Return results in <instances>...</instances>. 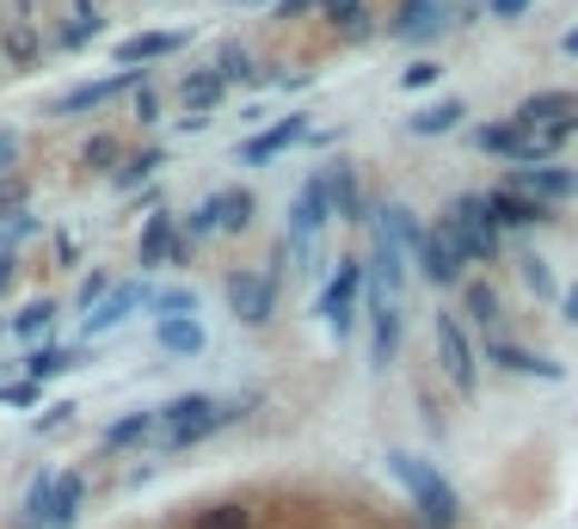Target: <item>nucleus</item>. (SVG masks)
Returning <instances> with one entry per match:
<instances>
[{
	"instance_id": "obj_1",
	"label": "nucleus",
	"mask_w": 578,
	"mask_h": 529,
	"mask_svg": "<svg viewBox=\"0 0 578 529\" xmlns=\"http://www.w3.org/2000/svg\"><path fill=\"white\" fill-rule=\"evenodd\" d=\"M388 475H395L400 487L412 492V505H419L425 529H456V523H461V499H456V487H449V480L437 475L431 462H419V456L395 450V456H388Z\"/></svg>"
},
{
	"instance_id": "obj_2",
	"label": "nucleus",
	"mask_w": 578,
	"mask_h": 529,
	"mask_svg": "<svg viewBox=\"0 0 578 529\" xmlns=\"http://www.w3.org/2000/svg\"><path fill=\"white\" fill-rule=\"evenodd\" d=\"M155 419H160V443H167V450H191V443H203L210 431H222L228 419H240V407L235 400H210V395H179V400H167Z\"/></svg>"
},
{
	"instance_id": "obj_3",
	"label": "nucleus",
	"mask_w": 578,
	"mask_h": 529,
	"mask_svg": "<svg viewBox=\"0 0 578 529\" xmlns=\"http://www.w3.org/2000/svg\"><path fill=\"white\" fill-rule=\"evenodd\" d=\"M437 228L456 240V252L468 264H492V259H499V222H492V210H487V191H461V198L444 210V222H437Z\"/></svg>"
},
{
	"instance_id": "obj_4",
	"label": "nucleus",
	"mask_w": 578,
	"mask_h": 529,
	"mask_svg": "<svg viewBox=\"0 0 578 529\" xmlns=\"http://www.w3.org/2000/svg\"><path fill=\"white\" fill-rule=\"evenodd\" d=\"M332 222V198H327V172H315L302 191H296V203H289V228H283V252H308L320 234H327Z\"/></svg>"
},
{
	"instance_id": "obj_5",
	"label": "nucleus",
	"mask_w": 578,
	"mask_h": 529,
	"mask_svg": "<svg viewBox=\"0 0 578 529\" xmlns=\"http://www.w3.org/2000/svg\"><path fill=\"white\" fill-rule=\"evenodd\" d=\"M363 283H369V264H363V259H339L332 283L320 290V320H327L339 339L357 327V302H363Z\"/></svg>"
},
{
	"instance_id": "obj_6",
	"label": "nucleus",
	"mask_w": 578,
	"mask_h": 529,
	"mask_svg": "<svg viewBox=\"0 0 578 529\" xmlns=\"http://www.w3.org/2000/svg\"><path fill=\"white\" fill-rule=\"evenodd\" d=\"M228 308L247 327H265L277 315V278L271 271H228Z\"/></svg>"
},
{
	"instance_id": "obj_7",
	"label": "nucleus",
	"mask_w": 578,
	"mask_h": 529,
	"mask_svg": "<svg viewBox=\"0 0 578 529\" xmlns=\"http://www.w3.org/2000/svg\"><path fill=\"white\" fill-rule=\"evenodd\" d=\"M437 351H444V376H449V388L456 395H474V345H468V332H461V320L456 315H437Z\"/></svg>"
},
{
	"instance_id": "obj_8",
	"label": "nucleus",
	"mask_w": 578,
	"mask_h": 529,
	"mask_svg": "<svg viewBox=\"0 0 578 529\" xmlns=\"http://www.w3.org/2000/svg\"><path fill=\"white\" fill-rule=\"evenodd\" d=\"M505 186H517V191H529L536 203H578V172L572 167H511V179Z\"/></svg>"
},
{
	"instance_id": "obj_9",
	"label": "nucleus",
	"mask_w": 578,
	"mask_h": 529,
	"mask_svg": "<svg viewBox=\"0 0 578 529\" xmlns=\"http://www.w3.org/2000/svg\"><path fill=\"white\" fill-rule=\"evenodd\" d=\"M130 87H148L142 80V68H118V74H106V80H87V87H68L62 99H56V118H74V111H92V106H106V99H118V93H130Z\"/></svg>"
},
{
	"instance_id": "obj_10",
	"label": "nucleus",
	"mask_w": 578,
	"mask_h": 529,
	"mask_svg": "<svg viewBox=\"0 0 578 529\" xmlns=\"http://www.w3.org/2000/svg\"><path fill=\"white\" fill-rule=\"evenodd\" d=\"M511 123L524 136L536 130H566V123H578V93H529L524 106L511 111Z\"/></svg>"
},
{
	"instance_id": "obj_11",
	"label": "nucleus",
	"mask_w": 578,
	"mask_h": 529,
	"mask_svg": "<svg viewBox=\"0 0 578 529\" xmlns=\"http://www.w3.org/2000/svg\"><path fill=\"white\" fill-rule=\"evenodd\" d=\"M487 210H492V222H499V228H548L554 222L548 203H536L529 191H517V186H492Z\"/></svg>"
},
{
	"instance_id": "obj_12",
	"label": "nucleus",
	"mask_w": 578,
	"mask_h": 529,
	"mask_svg": "<svg viewBox=\"0 0 578 529\" xmlns=\"http://www.w3.org/2000/svg\"><path fill=\"white\" fill-rule=\"evenodd\" d=\"M142 271H155V264H185L191 259V240L179 234V222L172 216H148V228H142Z\"/></svg>"
},
{
	"instance_id": "obj_13",
	"label": "nucleus",
	"mask_w": 578,
	"mask_h": 529,
	"mask_svg": "<svg viewBox=\"0 0 578 529\" xmlns=\"http://www.w3.org/2000/svg\"><path fill=\"white\" fill-rule=\"evenodd\" d=\"M449 26V0H407L395 19H388V38L395 43H419V38H437Z\"/></svg>"
},
{
	"instance_id": "obj_14",
	"label": "nucleus",
	"mask_w": 578,
	"mask_h": 529,
	"mask_svg": "<svg viewBox=\"0 0 578 529\" xmlns=\"http://www.w3.org/2000/svg\"><path fill=\"white\" fill-rule=\"evenodd\" d=\"M412 259H419V271L431 283H444V290H449V283H461V264H468L444 228H425V240H419V252H412Z\"/></svg>"
},
{
	"instance_id": "obj_15",
	"label": "nucleus",
	"mask_w": 578,
	"mask_h": 529,
	"mask_svg": "<svg viewBox=\"0 0 578 529\" xmlns=\"http://www.w3.org/2000/svg\"><path fill=\"white\" fill-rule=\"evenodd\" d=\"M302 136H308V118H283V123H271V130L247 136V142H240V160H247V167H265V160L289 154Z\"/></svg>"
},
{
	"instance_id": "obj_16",
	"label": "nucleus",
	"mask_w": 578,
	"mask_h": 529,
	"mask_svg": "<svg viewBox=\"0 0 578 529\" xmlns=\"http://www.w3.org/2000/svg\"><path fill=\"white\" fill-rule=\"evenodd\" d=\"M142 302H148V283H118V290H111L106 302H99V308L87 315V339H99V332L123 327V320H130Z\"/></svg>"
},
{
	"instance_id": "obj_17",
	"label": "nucleus",
	"mask_w": 578,
	"mask_h": 529,
	"mask_svg": "<svg viewBox=\"0 0 578 529\" xmlns=\"http://www.w3.org/2000/svg\"><path fill=\"white\" fill-rule=\"evenodd\" d=\"M191 43V31H136V38L118 43V68H136V62H160V56H179Z\"/></svg>"
},
{
	"instance_id": "obj_18",
	"label": "nucleus",
	"mask_w": 578,
	"mask_h": 529,
	"mask_svg": "<svg viewBox=\"0 0 578 529\" xmlns=\"http://www.w3.org/2000/svg\"><path fill=\"white\" fill-rule=\"evenodd\" d=\"M487 363H505L511 376H541V382H560V363L554 358H536V351H524V345H511V339H487Z\"/></svg>"
},
{
	"instance_id": "obj_19",
	"label": "nucleus",
	"mask_w": 578,
	"mask_h": 529,
	"mask_svg": "<svg viewBox=\"0 0 578 529\" xmlns=\"http://www.w3.org/2000/svg\"><path fill=\"white\" fill-rule=\"evenodd\" d=\"M80 499H87V480H80V475H56V492H50V505H43V517L31 529H74Z\"/></svg>"
},
{
	"instance_id": "obj_20",
	"label": "nucleus",
	"mask_w": 578,
	"mask_h": 529,
	"mask_svg": "<svg viewBox=\"0 0 578 529\" xmlns=\"http://www.w3.org/2000/svg\"><path fill=\"white\" fill-rule=\"evenodd\" d=\"M327 172V198H332V216H339V222H363V191H357V172L345 167H320Z\"/></svg>"
},
{
	"instance_id": "obj_21",
	"label": "nucleus",
	"mask_w": 578,
	"mask_h": 529,
	"mask_svg": "<svg viewBox=\"0 0 578 529\" xmlns=\"http://www.w3.org/2000/svg\"><path fill=\"white\" fill-rule=\"evenodd\" d=\"M155 339H160V351H172V358H198V351H203V327H198V315L155 320Z\"/></svg>"
},
{
	"instance_id": "obj_22",
	"label": "nucleus",
	"mask_w": 578,
	"mask_h": 529,
	"mask_svg": "<svg viewBox=\"0 0 578 529\" xmlns=\"http://www.w3.org/2000/svg\"><path fill=\"white\" fill-rule=\"evenodd\" d=\"M369 315H376V363H395L400 351V302L369 290Z\"/></svg>"
},
{
	"instance_id": "obj_23",
	"label": "nucleus",
	"mask_w": 578,
	"mask_h": 529,
	"mask_svg": "<svg viewBox=\"0 0 578 529\" xmlns=\"http://www.w3.org/2000/svg\"><path fill=\"white\" fill-rule=\"evenodd\" d=\"M461 118H468V106H461V99H437V106L412 111V118H407V130H412V136H449Z\"/></svg>"
},
{
	"instance_id": "obj_24",
	"label": "nucleus",
	"mask_w": 578,
	"mask_h": 529,
	"mask_svg": "<svg viewBox=\"0 0 578 529\" xmlns=\"http://www.w3.org/2000/svg\"><path fill=\"white\" fill-rule=\"evenodd\" d=\"M210 210H216V228H228V234H235V228L252 222V210H259V203H252V191L228 186V191H216V198H210Z\"/></svg>"
},
{
	"instance_id": "obj_25",
	"label": "nucleus",
	"mask_w": 578,
	"mask_h": 529,
	"mask_svg": "<svg viewBox=\"0 0 578 529\" xmlns=\"http://www.w3.org/2000/svg\"><path fill=\"white\" fill-rule=\"evenodd\" d=\"M74 363H80V351H68V345H38L26 358V376L31 382H50V376H68Z\"/></svg>"
},
{
	"instance_id": "obj_26",
	"label": "nucleus",
	"mask_w": 578,
	"mask_h": 529,
	"mask_svg": "<svg viewBox=\"0 0 578 529\" xmlns=\"http://www.w3.org/2000/svg\"><path fill=\"white\" fill-rule=\"evenodd\" d=\"M474 148H480V154L517 160V148H524V130H517L511 118H505V123H480V130H474Z\"/></svg>"
},
{
	"instance_id": "obj_27",
	"label": "nucleus",
	"mask_w": 578,
	"mask_h": 529,
	"mask_svg": "<svg viewBox=\"0 0 578 529\" xmlns=\"http://www.w3.org/2000/svg\"><path fill=\"white\" fill-rule=\"evenodd\" d=\"M179 93H185V111H191V118H210V106L222 99V74H216V68L210 74H185Z\"/></svg>"
},
{
	"instance_id": "obj_28",
	"label": "nucleus",
	"mask_w": 578,
	"mask_h": 529,
	"mask_svg": "<svg viewBox=\"0 0 578 529\" xmlns=\"http://www.w3.org/2000/svg\"><path fill=\"white\" fill-rule=\"evenodd\" d=\"M332 19V31L339 38H369V13H363V0H320Z\"/></svg>"
},
{
	"instance_id": "obj_29",
	"label": "nucleus",
	"mask_w": 578,
	"mask_h": 529,
	"mask_svg": "<svg viewBox=\"0 0 578 529\" xmlns=\"http://www.w3.org/2000/svg\"><path fill=\"white\" fill-rule=\"evenodd\" d=\"M468 320H474V327H499V320H505L499 290H492V283H468Z\"/></svg>"
},
{
	"instance_id": "obj_30",
	"label": "nucleus",
	"mask_w": 578,
	"mask_h": 529,
	"mask_svg": "<svg viewBox=\"0 0 578 529\" xmlns=\"http://www.w3.org/2000/svg\"><path fill=\"white\" fill-rule=\"evenodd\" d=\"M155 431H160L155 412H130V419H118L106 431V443H111V450H123V443H142V437H155Z\"/></svg>"
},
{
	"instance_id": "obj_31",
	"label": "nucleus",
	"mask_w": 578,
	"mask_h": 529,
	"mask_svg": "<svg viewBox=\"0 0 578 529\" xmlns=\"http://www.w3.org/2000/svg\"><path fill=\"white\" fill-rule=\"evenodd\" d=\"M148 315H155V320H172V315H198V296H191V290H148Z\"/></svg>"
},
{
	"instance_id": "obj_32",
	"label": "nucleus",
	"mask_w": 578,
	"mask_h": 529,
	"mask_svg": "<svg viewBox=\"0 0 578 529\" xmlns=\"http://www.w3.org/2000/svg\"><path fill=\"white\" fill-rule=\"evenodd\" d=\"M160 160H167L160 148H142V154H130L118 172H111V179H118V186L130 191V186H142V179H155V167H160Z\"/></svg>"
},
{
	"instance_id": "obj_33",
	"label": "nucleus",
	"mask_w": 578,
	"mask_h": 529,
	"mask_svg": "<svg viewBox=\"0 0 578 529\" xmlns=\"http://www.w3.org/2000/svg\"><path fill=\"white\" fill-rule=\"evenodd\" d=\"M50 327H56V308H50V302H31L26 315H13V332H19V339H50Z\"/></svg>"
},
{
	"instance_id": "obj_34",
	"label": "nucleus",
	"mask_w": 578,
	"mask_h": 529,
	"mask_svg": "<svg viewBox=\"0 0 578 529\" xmlns=\"http://www.w3.org/2000/svg\"><path fill=\"white\" fill-rule=\"evenodd\" d=\"M99 31H106V19H99V7H87V0H80V7H74V26H62V43H68V50H74V43L99 38Z\"/></svg>"
},
{
	"instance_id": "obj_35",
	"label": "nucleus",
	"mask_w": 578,
	"mask_h": 529,
	"mask_svg": "<svg viewBox=\"0 0 578 529\" xmlns=\"http://www.w3.org/2000/svg\"><path fill=\"white\" fill-rule=\"evenodd\" d=\"M247 505H210V511H198V523L191 529H247Z\"/></svg>"
},
{
	"instance_id": "obj_36",
	"label": "nucleus",
	"mask_w": 578,
	"mask_h": 529,
	"mask_svg": "<svg viewBox=\"0 0 578 529\" xmlns=\"http://www.w3.org/2000/svg\"><path fill=\"white\" fill-rule=\"evenodd\" d=\"M216 74H222V87H235V80H252V56L240 50V43H228V50L216 56Z\"/></svg>"
},
{
	"instance_id": "obj_37",
	"label": "nucleus",
	"mask_w": 578,
	"mask_h": 529,
	"mask_svg": "<svg viewBox=\"0 0 578 529\" xmlns=\"http://www.w3.org/2000/svg\"><path fill=\"white\" fill-rule=\"evenodd\" d=\"M19 210H26V179L7 172V179H0V216H19Z\"/></svg>"
},
{
	"instance_id": "obj_38",
	"label": "nucleus",
	"mask_w": 578,
	"mask_h": 529,
	"mask_svg": "<svg viewBox=\"0 0 578 529\" xmlns=\"http://www.w3.org/2000/svg\"><path fill=\"white\" fill-rule=\"evenodd\" d=\"M7 56H13V62H31V56H38V31L13 26V31H7Z\"/></svg>"
},
{
	"instance_id": "obj_39",
	"label": "nucleus",
	"mask_w": 578,
	"mask_h": 529,
	"mask_svg": "<svg viewBox=\"0 0 578 529\" xmlns=\"http://www.w3.org/2000/svg\"><path fill=\"white\" fill-rule=\"evenodd\" d=\"M31 228H38V216H26V210H19V216H0V252L13 247V240H26Z\"/></svg>"
},
{
	"instance_id": "obj_40",
	"label": "nucleus",
	"mask_w": 578,
	"mask_h": 529,
	"mask_svg": "<svg viewBox=\"0 0 578 529\" xmlns=\"http://www.w3.org/2000/svg\"><path fill=\"white\" fill-rule=\"evenodd\" d=\"M524 283H529L536 296H560V283H554V271H548L541 259H524Z\"/></svg>"
},
{
	"instance_id": "obj_41",
	"label": "nucleus",
	"mask_w": 578,
	"mask_h": 529,
	"mask_svg": "<svg viewBox=\"0 0 578 529\" xmlns=\"http://www.w3.org/2000/svg\"><path fill=\"white\" fill-rule=\"evenodd\" d=\"M50 492H56V475H38V480H31V492H26V517H31V523H38V517H43V505H50Z\"/></svg>"
},
{
	"instance_id": "obj_42",
	"label": "nucleus",
	"mask_w": 578,
	"mask_h": 529,
	"mask_svg": "<svg viewBox=\"0 0 578 529\" xmlns=\"http://www.w3.org/2000/svg\"><path fill=\"white\" fill-rule=\"evenodd\" d=\"M179 234H185V240H203V234H216V210H210V203H198V210L185 216V228H179Z\"/></svg>"
},
{
	"instance_id": "obj_43",
	"label": "nucleus",
	"mask_w": 578,
	"mask_h": 529,
	"mask_svg": "<svg viewBox=\"0 0 578 529\" xmlns=\"http://www.w3.org/2000/svg\"><path fill=\"white\" fill-rule=\"evenodd\" d=\"M437 74H444V68H437L431 56H425V62H412L407 74H400V87H412V93H419V87H437Z\"/></svg>"
},
{
	"instance_id": "obj_44",
	"label": "nucleus",
	"mask_w": 578,
	"mask_h": 529,
	"mask_svg": "<svg viewBox=\"0 0 578 529\" xmlns=\"http://www.w3.org/2000/svg\"><path fill=\"white\" fill-rule=\"evenodd\" d=\"M80 160H87V167H99V172H106L111 160H118V142H111V136H92V142H87V154H80Z\"/></svg>"
},
{
	"instance_id": "obj_45",
	"label": "nucleus",
	"mask_w": 578,
	"mask_h": 529,
	"mask_svg": "<svg viewBox=\"0 0 578 529\" xmlns=\"http://www.w3.org/2000/svg\"><path fill=\"white\" fill-rule=\"evenodd\" d=\"M111 290H118V283H111V278H106V271H92V278H87V283H80V302H87V308H99V302H106V296H111Z\"/></svg>"
},
{
	"instance_id": "obj_46",
	"label": "nucleus",
	"mask_w": 578,
	"mask_h": 529,
	"mask_svg": "<svg viewBox=\"0 0 578 529\" xmlns=\"http://www.w3.org/2000/svg\"><path fill=\"white\" fill-rule=\"evenodd\" d=\"M19 167V130H0V179Z\"/></svg>"
},
{
	"instance_id": "obj_47",
	"label": "nucleus",
	"mask_w": 578,
	"mask_h": 529,
	"mask_svg": "<svg viewBox=\"0 0 578 529\" xmlns=\"http://www.w3.org/2000/svg\"><path fill=\"white\" fill-rule=\"evenodd\" d=\"M529 7H536V0H487V13H492V19H524Z\"/></svg>"
},
{
	"instance_id": "obj_48",
	"label": "nucleus",
	"mask_w": 578,
	"mask_h": 529,
	"mask_svg": "<svg viewBox=\"0 0 578 529\" xmlns=\"http://www.w3.org/2000/svg\"><path fill=\"white\" fill-rule=\"evenodd\" d=\"M136 118H142V123H155V118H160V99H155V87H136Z\"/></svg>"
},
{
	"instance_id": "obj_49",
	"label": "nucleus",
	"mask_w": 578,
	"mask_h": 529,
	"mask_svg": "<svg viewBox=\"0 0 578 529\" xmlns=\"http://www.w3.org/2000/svg\"><path fill=\"white\" fill-rule=\"evenodd\" d=\"M320 0H277V19H302V13H315Z\"/></svg>"
},
{
	"instance_id": "obj_50",
	"label": "nucleus",
	"mask_w": 578,
	"mask_h": 529,
	"mask_svg": "<svg viewBox=\"0 0 578 529\" xmlns=\"http://www.w3.org/2000/svg\"><path fill=\"white\" fill-rule=\"evenodd\" d=\"M68 412H74V407H50V419H38V431H62Z\"/></svg>"
},
{
	"instance_id": "obj_51",
	"label": "nucleus",
	"mask_w": 578,
	"mask_h": 529,
	"mask_svg": "<svg viewBox=\"0 0 578 529\" xmlns=\"http://www.w3.org/2000/svg\"><path fill=\"white\" fill-rule=\"evenodd\" d=\"M560 308H566V320H572V327H578V283H572V290L560 296Z\"/></svg>"
},
{
	"instance_id": "obj_52",
	"label": "nucleus",
	"mask_w": 578,
	"mask_h": 529,
	"mask_svg": "<svg viewBox=\"0 0 578 529\" xmlns=\"http://www.w3.org/2000/svg\"><path fill=\"white\" fill-rule=\"evenodd\" d=\"M7 283H13V259H0V290H7Z\"/></svg>"
},
{
	"instance_id": "obj_53",
	"label": "nucleus",
	"mask_w": 578,
	"mask_h": 529,
	"mask_svg": "<svg viewBox=\"0 0 578 529\" xmlns=\"http://www.w3.org/2000/svg\"><path fill=\"white\" fill-rule=\"evenodd\" d=\"M560 50H566V56H578V31H566V38H560Z\"/></svg>"
},
{
	"instance_id": "obj_54",
	"label": "nucleus",
	"mask_w": 578,
	"mask_h": 529,
	"mask_svg": "<svg viewBox=\"0 0 578 529\" xmlns=\"http://www.w3.org/2000/svg\"><path fill=\"white\" fill-rule=\"evenodd\" d=\"M0 31H7V19H0Z\"/></svg>"
}]
</instances>
